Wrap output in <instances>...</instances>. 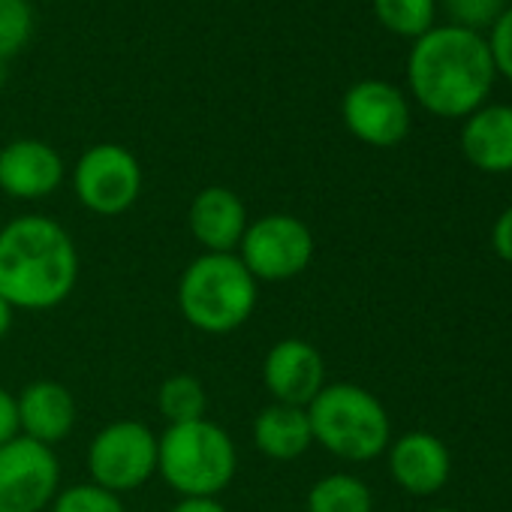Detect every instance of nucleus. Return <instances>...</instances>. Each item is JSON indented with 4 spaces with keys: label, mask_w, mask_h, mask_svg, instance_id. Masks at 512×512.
Segmentation results:
<instances>
[{
    "label": "nucleus",
    "mask_w": 512,
    "mask_h": 512,
    "mask_svg": "<svg viewBox=\"0 0 512 512\" xmlns=\"http://www.w3.org/2000/svg\"><path fill=\"white\" fill-rule=\"evenodd\" d=\"M79 284V247L46 214H19L0 229V299L13 311H52Z\"/></svg>",
    "instance_id": "1"
},
{
    "label": "nucleus",
    "mask_w": 512,
    "mask_h": 512,
    "mask_svg": "<svg viewBox=\"0 0 512 512\" xmlns=\"http://www.w3.org/2000/svg\"><path fill=\"white\" fill-rule=\"evenodd\" d=\"M494 61L482 34L434 25L413 40L407 82L416 103L437 118H467L485 106L494 88Z\"/></svg>",
    "instance_id": "2"
},
{
    "label": "nucleus",
    "mask_w": 512,
    "mask_h": 512,
    "mask_svg": "<svg viewBox=\"0 0 512 512\" xmlns=\"http://www.w3.org/2000/svg\"><path fill=\"white\" fill-rule=\"evenodd\" d=\"M178 311L202 335L241 329L260 299V284L235 253H199L178 278Z\"/></svg>",
    "instance_id": "3"
},
{
    "label": "nucleus",
    "mask_w": 512,
    "mask_h": 512,
    "mask_svg": "<svg viewBox=\"0 0 512 512\" xmlns=\"http://www.w3.org/2000/svg\"><path fill=\"white\" fill-rule=\"evenodd\" d=\"M157 473L178 497H217L238 473V449L226 428L196 419L157 434Z\"/></svg>",
    "instance_id": "4"
},
{
    "label": "nucleus",
    "mask_w": 512,
    "mask_h": 512,
    "mask_svg": "<svg viewBox=\"0 0 512 512\" xmlns=\"http://www.w3.org/2000/svg\"><path fill=\"white\" fill-rule=\"evenodd\" d=\"M305 410L314 443L341 461L365 464L389 449V413L377 395L356 383H326Z\"/></svg>",
    "instance_id": "5"
},
{
    "label": "nucleus",
    "mask_w": 512,
    "mask_h": 512,
    "mask_svg": "<svg viewBox=\"0 0 512 512\" xmlns=\"http://www.w3.org/2000/svg\"><path fill=\"white\" fill-rule=\"evenodd\" d=\"M314 232L296 214H263L247 223L244 238L235 256L244 269L256 278V284H284L299 278L314 260Z\"/></svg>",
    "instance_id": "6"
},
{
    "label": "nucleus",
    "mask_w": 512,
    "mask_h": 512,
    "mask_svg": "<svg viewBox=\"0 0 512 512\" xmlns=\"http://www.w3.org/2000/svg\"><path fill=\"white\" fill-rule=\"evenodd\" d=\"M85 461L94 485L112 494L139 491L157 473V434L139 419L109 422L91 437Z\"/></svg>",
    "instance_id": "7"
},
{
    "label": "nucleus",
    "mask_w": 512,
    "mask_h": 512,
    "mask_svg": "<svg viewBox=\"0 0 512 512\" xmlns=\"http://www.w3.org/2000/svg\"><path fill=\"white\" fill-rule=\"evenodd\" d=\"M142 184L145 175L139 157L118 142L91 145L73 169L76 199L97 217H118L130 211L142 196Z\"/></svg>",
    "instance_id": "8"
},
{
    "label": "nucleus",
    "mask_w": 512,
    "mask_h": 512,
    "mask_svg": "<svg viewBox=\"0 0 512 512\" xmlns=\"http://www.w3.org/2000/svg\"><path fill=\"white\" fill-rule=\"evenodd\" d=\"M61 491V464L52 446L25 434L0 446V512H43Z\"/></svg>",
    "instance_id": "9"
},
{
    "label": "nucleus",
    "mask_w": 512,
    "mask_h": 512,
    "mask_svg": "<svg viewBox=\"0 0 512 512\" xmlns=\"http://www.w3.org/2000/svg\"><path fill=\"white\" fill-rule=\"evenodd\" d=\"M344 127L371 148H395L410 133L407 97L383 79H362L341 100Z\"/></svg>",
    "instance_id": "10"
},
{
    "label": "nucleus",
    "mask_w": 512,
    "mask_h": 512,
    "mask_svg": "<svg viewBox=\"0 0 512 512\" xmlns=\"http://www.w3.org/2000/svg\"><path fill=\"white\" fill-rule=\"evenodd\" d=\"M263 386L278 404L308 407L326 386L323 353L305 338H281L263 359Z\"/></svg>",
    "instance_id": "11"
},
{
    "label": "nucleus",
    "mask_w": 512,
    "mask_h": 512,
    "mask_svg": "<svg viewBox=\"0 0 512 512\" xmlns=\"http://www.w3.org/2000/svg\"><path fill=\"white\" fill-rule=\"evenodd\" d=\"M67 166L43 139H13L0 148V190L19 202H40L64 184Z\"/></svg>",
    "instance_id": "12"
},
{
    "label": "nucleus",
    "mask_w": 512,
    "mask_h": 512,
    "mask_svg": "<svg viewBox=\"0 0 512 512\" xmlns=\"http://www.w3.org/2000/svg\"><path fill=\"white\" fill-rule=\"evenodd\" d=\"M244 199L220 184L202 187L187 211L190 235L202 244V253H235L247 229Z\"/></svg>",
    "instance_id": "13"
},
{
    "label": "nucleus",
    "mask_w": 512,
    "mask_h": 512,
    "mask_svg": "<svg viewBox=\"0 0 512 512\" xmlns=\"http://www.w3.org/2000/svg\"><path fill=\"white\" fill-rule=\"evenodd\" d=\"M19 407V428L25 437L43 443V446H58L64 443L79 419V404L76 395L58 383V380H34L16 395Z\"/></svg>",
    "instance_id": "14"
},
{
    "label": "nucleus",
    "mask_w": 512,
    "mask_h": 512,
    "mask_svg": "<svg viewBox=\"0 0 512 512\" xmlns=\"http://www.w3.org/2000/svg\"><path fill=\"white\" fill-rule=\"evenodd\" d=\"M389 473L407 494H437L452 473L449 449L428 431H407L389 446Z\"/></svg>",
    "instance_id": "15"
},
{
    "label": "nucleus",
    "mask_w": 512,
    "mask_h": 512,
    "mask_svg": "<svg viewBox=\"0 0 512 512\" xmlns=\"http://www.w3.org/2000/svg\"><path fill=\"white\" fill-rule=\"evenodd\" d=\"M461 151L479 172H512V106H482L464 118Z\"/></svg>",
    "instance_id": "16"
},
{
    "label": "nucleus",
    "mask_w": 512,
    "mask_h": 512,
    "mask_svg": "<svg viewBox=\"0 0 512 512\" xmlns=\"http://www.w3.org/2000/svg\"><path fill=\"white\" fill-rule=\"evenodd\" d=\"M253 446L269 461L302 458L314 446L308 410L272 401L253 419Z\"/></svg>",
    "instance_id": "17"
},
{
    "label": "nucleus",
    "mask_w": 512,
    "mask_h": 512,
    "mask_svg": "<svg viewBox=\"0 0 512 512\" xmlns=\"http://www.w3.org/2000/svg\"><path fill=\"white\" fill-rule=\"evenodd\" d=\"M305 506L308 512H374V494L353 473H329L311 485Z\"/></svg>",
    "instance_id": "18"
},
{
    "label": "nucleus",
    "mask_w": 512,
    "mask_h": 512,
    "mask_svg": "<svg viewBox=\"0 0 512 512\" xmlns=\"http://www.w3.org/2000/svg\"><path fill=\"white\" fill-rule=\"evenodd\" d=\"M157 410L166 425H184L205 419L208 413V392L199 377L193 374H172L157 389Z\"/></svg>",
    "instance_id": "19"
},
{
    "label": "nucleus",
    "mask_w": 512,
    "mask_h": 512,
    "mask_svg": "<svg viewBox=\"0 0 512 512\" xmlns=\"http://www.w3.org/2000/svg\"><path fill=\"white\" fill-rule=\"evenodd\" d=\"M374 16L389 34L419 40L434 28L437 0H374Z\"/></svg>",
    "instance_id": "20"
},
{
    "label": "nucleus",
    "mask_w": 512,
    "mask_h": 512,
    "mask_svg": "<svg viewBox=\"0 0 512 512\" xmlns=\"http://www.w3.org/2000/svg\"><path fill=\"white\" fill-rule=\"evenodd\" d=\"M34 34V7L28 0H0V64L16 58Z\"/></svg>",
    "instance_id": "21"
},
{
    "label": "nucleus",
    "mask_w": 512,
    "mask_h": 512,
    "mask_svg": "<svg viewBox=\"0 0 512 512\" xmlns=\"http://www.w3.org/2000/svg\"><path fill=\"white\" fill-rule=\"evenodd\" d=\"M49 509L52 512H127L121 494H112L94 482H79V485L61 488Z\"/></svg>",
    "instance_id": "22"
},
{
    "label": "nucleus",
    "mask_w": 512,
    "mask_h": 512,
    "mask_svg": "<svg viewBox=\"0 0 512 512\" xmlns=\"http://www.w3.org/2000/svg\"><path fill=\"white\" fill-rule=\"evenodd\" d=\"M443 7L449 13V25L482 34L491 31V25L503 16L506 0H443Z\"/></svg>",
    "instance_id": "23"
},
{
    "label": "nucleus",
    "mask_w": 512,
    "mask_h": 512,
    "mask_svg": "<svg viewBox=\"0 0 512 512\" xmlns=\"http://www.w3.org/2000/svg\"><path fill=\"white\" fill-rule=\"evenodd\" d=\"M485 43H488L491 61H494V73H500L503 79L512 82V7H506L503 16L491 25Z\"/></svg>",
    "instance_id": "24"
},
{
    "label": "nucleus",
    "mask_w": 512,
    "mask_h": 512,
    "mask_svg": "<svg viewBox=\"0 0 512 512\" xmlns=\"http://www.w3.org/2000/svg\"><path fill=\"white\" fill-rule=\"evenodd\" d=\"M22 434L19 428V407H16V395L0 386V446H7L10 440H16Z\"/></svg>",
    "instance_id": "25"
},
{
    "label": "nucleus",
    "mask_w": 512,
    "mask_h": 512,
    "mask_svg": "<svg viewBox=\"0 0 512 512\" xmlns=\"http://www.w3.org/2000/svg\"><path fill=\"white\" fill-rule=\"evenodd\" d=\"M491 244H494L500 260L512 263V205L497 217V223L491 229Z\"/></svg>",
    "instance_id": "26"
},
{
    "label": "nucleus",
    "mask_w": 512,
    "mask_h": 512,
    "mask_svg": "<svg viewBox=\"0 0 512 512\" xmlns=\"http://www.w3.org/2000/svg\"><path fill=\"white\" fill-rule=\"evenodd\" d=\"M169 512H229L217 497H181Z\"/></svg>",
    "instance_id": "27"
},
{
    "label": "nucleus",
    "mask_w": 512,
    "mask_h": 512,
    "mask_svg": "<svg viewBox=\"0 0 512 512\" xmlns=\"http://www.w3.org/2000/svg\"><path fill=\"white\" fill-rule=\"evenodd\" d=\"M13 308L4 302V299H0V341H4L7 335H10V329H13Z\"/></svg>",
    "instance_id": "28"
},
{
    "label": "nucleus",
    "mask_w": 512,
    "mask_h": 512,
    "mask_svg": "<svg viewBox=\"0 0 512 512\" xmlns=\"http://www.w3.org/2000/svg\"><path fill=\"white\" fill-rule=\"evenodd\" d=\"M431 512H458V509H431Z\"/></svg>",
    "instance_id": "29"
}]
</instances>
